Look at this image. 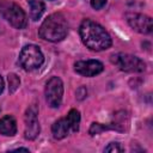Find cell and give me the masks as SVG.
Returning <instances> with one entry per match:
<instances>
[{
    "label": "cell",
    "instance_id": "1",
    "mask_svg": "<svg viewBox=\"0 0 153 153\" xmlns=\"http://www.w3.org/2000/svg\"><path fill=\"white\" fill-rule=\"evenodd\" d=\"M79 33L82 43L93 51H102L111 45V37L106 30L91 19H85L80 24Z\"/></svg>",
    "mask_w": 153,
    "mask_h": 153
},
{
    "label": "cell",
    "instance_id": "2",
    "mask_svg": "<svg viewBox=\"0 0 153 153\" xmlns=\"http://www.w3.org/2000/svg\"><path fill=\"white\" fill-rule=\"evenodd\" d=\"M67 31L68 24L65 16L60 12H56L51 13L50 16L47 17V19H44L38 30V35L41 38L45 41L59 42L67 36Z\"/></svg>",
    "mask_w": 153,
    "mask_h": 153
},
{
    "label": "cell",
    "instance_id": "3",
    "mask_svg": "<svg viewBox=\"0 0 153 153\" xmlns=\"http://www.w3.org/2000/svg\"><path fill=\"white\" fill-rule=\"evenodd\" d=\"M0 14L16 29H24L27 25L25 12L22 7L8 0H0Z\"/></svg>",
    "mask_w": 153,
    "mask_h": 153
},
{
    "label": "cell",
    "instance_id": "4",
    "mask_svg": "<svg viewBox=\"0 0 153 153\" xmlns=\"http://www.w3.org/2000/svg\"><path fill=\"white\" fill-rule=\"evenodd\" d=\"M19 65L25 71H33L42 66L44 62V56L41 49L35 44L25 45L19 54Z\"/></svg>",
    "mask_w": 153,
    "mask_h": 153
},
{
    "label": "cell",
    "instance_id": "5",
    "mask_svg": "<svg viewBox=\"0 0 153 153\" xmlns=\"http://www.w3.org/2000/svg\"><path fill=\"white\" fill-rule=\"evenodd\" d=\"M111 60L121 71L127 73H141L146 69V63L135 55L120 53L114 55Z\"/></svg>",
    "mask_w": 153,
    "mask_h": 153
},
{
    "label": "cell",
    "instance_id": "6",
    "mask_svg": "<svg viewBox=\"0 0 153 153\" xmlns=\"http://www.w3.org/2000/svg\"><path fill=\"white\" fill-rule=\"evenodd\" d=\"M45 100L50 108H59L63 96V82L59 76H53L45 84Z\"/></svg>",
    "mask_w": 153,
    "mask_h": 153
},
{
    "label": "cell",
    "instance_id": "7",
    "mask_svg": "<svg viewBox=\"0 0 153 153\" xmlns=\"http://www.w3.org/2000/svg\"><path fill=\"white\" fill-rule=\"evenodd\" d=\"M127 22L131 29L140 33H151L153 30L152 18L142 13H128Z\"/></svg>",
    "mask_w": 153,
    "mask_h": 153
},
{
    "label": "cell",
    "instance_id": "8",
    "mask_svg": "<svg viewBox=\"0 0 153 153\" xmlns=\"http://www.w3.org/2000/svg\"><path fill=\"white\" fill-rule=\"evenodd\" d=\"M39 134V123L37 120V109L30 106L25 114V131L24 136L27 140H33Z\"/></svg>",
    "mask_w": 153,
    "mask_h": 153
},
{
    "label": "cell",
    "instance_id": "9",
    "mask_svg": "<svg viewBox=\"0 0 153 153\" xmlns=\"http://www.w3.org/2000/svg\"><path fill=\"white\" fill-rule=\"evenodd\" d=\"M103 69H104V66L98 60L78 61L74 63V71L82 76H94L102 73Z\"/></svg>",
    "mask_w": 153,
    "mask_h": 153
},
{
    "label": "cell",
    "instance_id": "10",
    "mask_svg": "<svg viewBox=\"0 0 153 153\" xmlns=\"http://www.w3.org/2000/svg\"><path fill=\"white\" fill-rule=\"evenodd\" d=\"M17 133V122L13 116L6 115L0 118V134L5 136H13Z\"/></svg>",
    "mask_w": 153,
    "mask_h": 153
},
{
    "label": "cell",
    "instance_id": "11",
    "mask_svg": "<svg viewBox=\"0 0 153 153\" xmlns=\"http://www.w3.org/2000/svg\"><path fill=\"white\" fill-rule=\"evenodd\" d=\"M68 128H69V126H68L66 118H60V120L55 121L53 127H51L53 136L57 140H61V139L66 137L67 134H68Z\"/></svg>",
    "mask_w": 153,
    "mask_h": 153
},
{
    "label": "cell",
    "instance_id": "12",
    "mask_svg": "<svg viewBox=\"0 0 153 153\" xmlns=\"http://www.w3.org/2000/svg\"><path fill=\"white\" fill-rule=\"evenodd\" d=\"M27 4L30 6V16H31V19L32 20H38L44 10H45V6H44V2L42 0H27Z\"/></svg>",
    "mask_w": 153,
    "mask_h": 153
},
{
    "label": "cell",
    "instance_id": "13",
    "mask_svg": "<svg viewBox=\"0 0 153 153\" xmlns=\"http://www.w3.org/2000/svg\"><path fill=\"white\" fill-rule=\"evenodd\" d=\"M67 123L69 126V128L73 131H78L79 130V124H80V112L76 109H72L69 110L68 115H67Z\"/></svg>",
    "mask_w": 153,
    "mask_h": 153
},
{
    "label": "cell",
    "instance_id": "14",
    "mask_svg": "<svg viewBox=\"0 0 153 153\" xmlns=\"http://www.w3.org/2000/svg\"><path fill=\"white\" fill-rule=\"evenodd\" d=\"M108 129H111L110 128V124H102V123H97V122H93L90 127V134L91 135H97L104 130H108Z\"/></svg>",
    "mask_w": 153,
    "mask_h": 153
},
{
    "label": "cell",
    "instance_id": "15",
    "mask_svg": "<svg viewBox=\"0 0 153 153\" xmlns=\"http://www.w3.org/2000/svg\"><path fill=\"white\" fill-rule=\"evenodd\" d=\"M8 85L10 92H14L19 86V78L16 74H8Z\"/></svg>",
    "mask_w": 153,
    "mask_h": 153
},
{
    "label": "cell",
    "instance_id": "16",
    "mask_svg": "<svg viewBox=\"0 0 153 153\" xmlns=\"http://www.w3.org/2000/svg\"><path fill=\"white\" fill-rule=\"evenodd\" d=\"M104 152H115V153H117V152H123V148L121 147V145L118 143V142H110L105 148H104Z\"/></svg>",
    "mask_w": 153,
    "mask_h": 153
},
{
    "label": "cell",
    "instance_id": "17",
    "mask_svg": "<svg viewBox=\"0 0 153 153\" xmlns=\"http://www.w3.org/2000/svg\"><path fill=\"white\" fill-rule=\"evenodd\" d=\"M106 4V0H91V6L94 10H100Z\"/></svg>",
    "mask_w": 153,
    "mask_h": 153
},
{
    "label": "cell",
    "instance_id": "18",
    "mask_svg": "<svg viewBox=\"0 0 153 153\" xmlns=\"http://www.w3.org/2000/svg\"><path fill=\"white\" fill-rule=\"evenodd\" d=\"M4 91V79H2V76L0 75V93Z\"/></svg>",
    "mask_w": 153,
    "mask_h": 153
},
{
    "label": "cell",
    "instance_id": "19",
    "mask_svg": "<svg viewBox=\"0 0 153 153\" xmlns=\"http://www.w3.org/2000/svg\"><path fill=\"white\" fill-rule=\"evenodd\" d=\"M13 151H14V152H18V151H24V152H29V149H27V148H22V147H20V148H16V149H13Z\"/></svg>",
    "mask_w": 153,
    "mask_h": 153
}]
</instances>
